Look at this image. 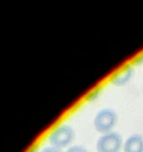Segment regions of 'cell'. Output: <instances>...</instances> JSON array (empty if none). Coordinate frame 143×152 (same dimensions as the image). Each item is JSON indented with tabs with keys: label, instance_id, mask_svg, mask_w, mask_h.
<instances>
[{
	"label": "cell",
	"instance_id": "6da1fadb",
	"mask_svg": "<svg viewBox=\"0 0 143 152\" xmlns=\"http://www.w3.org/2000/svg\"><path fill=\"white\" fill-rule=\"evenodd\" d=\"M74 138V132L68 125H60L49 134L48 140L52 146L61 149L68 146Z\"/></svg>",
	"mask_w": 143,
	"mask_h": 152
},
{
	"label": "cell",
	"instance_id": "7a4b0ae2",
	"mask_svg": "<svg viewBox=\"0 0 143 152\" xmlns=\"http://www.w3.org/2000/svg\"><path fill=\"white\" fill-rule=\"evenodd\" d=\"M118 116L116 111L111 108H105L100 110L93 119V126L95 130L101 134L113 132L116 125Z\"/></svg>",
	"mask_w": 143,
	"mask_h": 152
},
{
	"label": "cell",
	"instance_id": "3957f363",
	"mask_svg": "<svg viewBox=\"0 0 143 152\" xmlns=\"http://www.w3.org/2000/svg\"><path fill=\"white\" fill-rule=\"evenodd\" d=\"M122 137L119 133L110 132L103 134L96 142L98 152H119L123 147Z\"/></svg>",
	"mask_w": 143,
	"mask_h": 152
},
{
	"label": "cell",
	"instance_id": "277c9868",
	"mask_svg": "<svg viewBox=\"0 0 143 152\" xmlns=\"http://www.w3.org/2000/svg\"><path fill=\"white\" fill-rule=\"evenodd\" d=\"M124 152H143V137L134 134L127 138L122 147Z\"/></svg>",
	"mask_w": 143,
	"mask_h": 152
},
{
	"label": "cell",
	"instance_id": "5b68a950",
	"mask_svg": "<svg viewBox=\"0 0 143 152\" xmlns=\"http://www.w3.org/2000/svg\"><path fill=\"white\" fill-rule=\"evenodd\" d=\"M134 74L133 67L128 65L126 68L117 73L114 77H112L111 83L116 86H124L132 79Z\"/></svg>",
	"mask_w": 143,
	"mask_h": 152
},
{
	"label": "cell",
	"instance_id": "8992f818",
	"mask_svg": "<svg viewBox=\"0 0 143 152\" xmlns=\"http://www.w3.org/2000/svg\"><path fill=\"white\" fill-rule=\"evenodd\" d=\"M66 152H88V151L85 147L82 145H74L69 147Z\"/></svg>",
	"mask_w": 143,
	"mask_h": 152
},
{
	"label": "cell",
	"instance_id": "52a82bcc",
	"mask_svg": "<svg viewBox=\"0 0 143 152\" xmlns=\"http://www.w3.org/2000/svg\"><path fill=\"white\" fill-rule=\"evenodd\" d=\"M40 152H62V151H61V149H59V148H55V147L52 146V145H49V146H46L42 148V150Z\"/></svg>",
	"mask_w": 143,
	"mask_h": 152
},
{
	"label": "cell",
	"instance_id": "ba28073f",
	"mask_svg": "<svg viewBox=\"0 0 143 152\" xmlns=\"http://www.w3.org/2000/svg\"><path fill=\"white\" fill-rule=\"evenodd\" d=\"M29 152H37V149H36V148H33V149H31Z\"/></svg>",
	"mask_w": 143,
	"mask_h": 152
}]
</instances>
